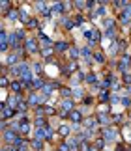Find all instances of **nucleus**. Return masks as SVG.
<instances>
[{
  "label": "nucleus",
  "instance_id": "f257e3e1",
  "mask_svg": "<svg viewBox=\"0 0 131 151\" xmlns=\"http://www.w3.org/2000/svg\"><path fill=\"white\" fill-rule=\"evenodd\" d=\"M101 138L105 142H114L120 138V131L116 125H109V127H101Z\"/></svg>",
  "mask_w": 131,
  "mask_h": 151
},
{
  "label": "nucleus",
  "instance_id": "f03ea898",
  "mask_svg": "<svg viewBox=\"0 0 131 151\" xmlns=\"http://www.w3.org/2000/svg\"><path fill=\"white\" fill-rule=\"evenodd\" d=\"M116 69L120 71L122 75H124V73H129V69H131V54H129V52L122 54V58H120L118 63H116Z\"/></svg>",
  "mask_w": 131,
  "mask_h": 151
},
{
  "label": "nucleus",
  "instance_id": "7ed1b4c3",
  "mask_svg": "<svg viewBox=\"0 0 131 151\" xmlns=\"http://www.w3.org/2000/svg\"><path fill=\"white\" fill-rule=\"evenodd\" d=\"M21 136L19 133H15L13 129H8V131H2V138H4V146H13L17 142V138Z\"/></svg>",
  "mask_w": 131,
  "mask_h": 151
},
{
  "label": "nucleus",
  "instance_id": "20e7f679",
  "mask_svg": "<svg viewBox=\"0 0 131 151\" xmlns=\"http://www.w3.org/2000/svg\"><path fill=\"white\" fill-rule=\"evenodd\" d=\"M38 49H41L39 47V39H36V37H28L25 41V50L28 54H38Z\"/></svg>",
  "mask_w": 131,
  "mask_h": 151
},
{
  "label": "nucleus",
  "instance_id": "39448f33",
  "mask_svg": "<svg viewBox=\"0 0 131 151\" xmlns=\"http://www.w3.org/2000/svg\"><path fill=\"white\" fill-rule=\"evenodd\" d=\"M107 4H109V2H99V6L96 7V11L92 13V19H94V21H96L97 17H103V19H105V17H109V15H107V11H109Z\"/></svg>",
  "mask_w": 131,
  "mask_h": 151
},
{
  "label": "nucleus",
  "instance_id": "423d86ee",
  "mask_svg": "<svg viewBox=\"0 0 131 151\" xmlns=\"http://www.w3.org/2000/svg\"><path fill=\"white\" fill-rule=\"evenodd\" d=\"M56 133L60 134L62 138H69L71 133H73V129H71V123H60V125H58V129H56Z\"/></svg>",
  "mask_w": 131,
  "mask_h": 151
},
{
  "label": "nucleus",
  "instance_id": "0eeeda50",
  "mask_svg": "<svg viewBox=\"0 0 131 151\" xmlns=\"http://www.w3.org/2000/svg\"><path fill=\"white\" fill-rule=\"evenodd\" d=\"M118 22H120L122 26H129L131 24V11L128 10V7H126L124 11L118 13Z\"/></svg>",
  "mask_w": 131,
  "mask_h": 151
},
{
  "label": "nucleus",
  "instance_id": "6e6552de",
  "mask_svg": "<svg viewBox=\"0 0 131 151\" xmlns=\"http://www.w3.org/2000/svg\"><path fill=\"white\" fill-rule=\"evenodd\" d=\"M21 101H23V95H15V93H11L10 97H8V101H6V105L10 106V108H13V110H17L19 108V105H21Z\"/></svg>",
  "mask_w": 131,
  "mask_h": 151
},
{
  "label": "nucleus",
  "instance_id": "1a4fd4ad",
  "mask_svg": "<svg viewBox=\"0 0 131 151\" xmlns=\"http://www.w3.org/2000/svg\"><path fill=\"white\" fill-rule=\"evenodd\" d=\"M60 108L66 112H73V110H77V106H75L73 99H60Z\"/></svg>",
  "mask_w": 131,
  "mask_h": 151
},
{
  "label": "nucleus",
  "instance_id": "9d476101",
  "mask_svg": "<svg viewBox=\"0 0 131 151\" xmlns=\"http://www.w3.org/2000/svg\"><path fill=\"white\" fill-rule=\"evenodd\" d=\"M96 125H99L96 116H88V118H84V121H82V127L88 129V131H94V129H96Z\"/></svg>",
  "mask_w": 131,
  "mask_h": 151
},
{
  "label": "nucleus",
  "instance_id": "9b49d317",
  "mask_svg": "<svg viewBox=\"0 0 131 151\" xmlns=\"http://www.w3.org/2000/svg\"><path fill=\"white\" fill-rule=\"evenodd\" d=\"M82 121H84V116H82V112L81 110H73V112H69V123H81L82 125Z\"/></svg>",
  "mask_w": 131,
  "mask_h": 151
},
{
  "label": "nucleus",
  "instance_id": "f8f14e48",
  "mask_svg": "<svg viewBox=\"0 0 131 151\" xmlns=\"http://www.w3.org/2000/svg\"><path fill=\"white\" fill-rule=\"evenodd\" d=\"M10 90H11V93H15V95H23V91H25V86H23L21 80H11Z\"/></svg>",
  "mask_w": 131,
  "mask_h": 151
},
{
  "label": "nucleus",
  "instance_id": "ddd939ff",
  "mask_svg": "<svg viewBox=\"0 0 131 151\" xmlns=\"http://www.w3.org/2000/svg\"><path fill=\"white\" fill-rule=\"evenodd\" d=\"M97 123L101 127H109L110 123H112V116H110V114H97Z\"/></svg>",
  "mask_w": 131,
  "mask_h": 151
},
{
  "label": "nucleus",
  "instance_id": "4468645a",
  "mask_svg": "<svg viewBox=\"0 0 131 151\" xmlns=\"http://www.w3.org/2000/svg\"><path fill=\"white\" fill-rule=\"evenodd\" d=\"M71 49V45L67 41H56L54 43V52H67Z\"/></svg>",
  "mask_w": 131,
  "mask_h": 151
},
{
  "label": "nucleus",
  "instance_id": "2eb2a0df",
  "mask_svg": "<svg viewBox=\"0 0 131 151\" xmlns=\"http://www.w3.org/2000/svg\"><path fill=\"white\" fill-rule=\"evenodd\" d=\"M110 97H112V91H110V90H99V91H97V99H99V103H107Z\"/></svg>",
  "mask_w": 131,
  "mask_h": 151
},
{
  "label": "nucleus",
  "instance_id": "dca6fc26",
  "mask_svg": "<svg viewBox=\"0 0 131 151\" xmlns=\"http://www.w3.org/2000/svg\"><path fill=\"white\" fill-rule=\"evenodd\" d=\"M30 146H32V151H45V140H36V138H32Z\"/></svg>",
  "mask_w": 131,
  "mask_h": 151
},
{
  "label": "nucleus",
  "instance_id": "f3484780",
  "mask_svg": "<svg viewBox=\"0 0 131 151\" xmlns=\"http://www.w3.org/2000/svg\"><path fill=\"white\" fill-rule=\"evenodd\" d=\"M51 11H53V13H64L66 11V4L64 2H53L51 4Z\"/></svg>",
  "mask_w": 131,
  "mask_h": 151
},
{
  "label": "nucleus",
  "instance_id": "a211bd4d",
  "mask_svg": "<svg viewBox=\"0 0 131 151\" xmlns=\"http://www.w3.org/2000/svg\"><path fill=\"white\" fill-rule=\"evenodd\" d=\"M6 19H8L10 22H15V21L19 19V10H17V7H11V10L6 13Z\"/></svg>",
  "mask_w": 131,
  "mask_h": 151
},
{
  "label": "nucleus",
  "instance_id": "6ab92c4d",
  "mask_svg": "<svg viewBox=\"0 0 131 151\" xmlns=\"http://www.w3.org/2000/svg\"><path fill=\"white\" fill-rule=\"evenodd\" d=\"M97 82H99V78H97V75H96V73H88V75H86L84 84H88V86H96Z\"/></svg>",
  "mask_w": 131,
  "mask_h": 151
},
{
  "label": "nucleus",
  "instance_id": "aec40b11",
  "mask_svg": "<svg viewBox=\"0 0 131 151\" xmlns=\"http://www.w3.org/2000/svg\"><path fill=\"white\" fill-rule=\"evenodd\" d=\"M67 56L71 58V60H77V58H81V49H79V47H71L69 50H67Z\"/></svg>",
  "mask_w": 131,
  "mask_h": 151
},
{
  "label": "nucleus",
  "instance_id": "412c9836",
  "mask_svg": "<svg viewBox=\"0 0 131 151\" xmlns=\"http://www.w3.org/2000/svg\"><path fill=\"white\" fill-rule=\"evenodd\" d=\"M101 26H103L105 30H109V28H114V19L110 17V15H109V17H105V19H101Z\"/></svg>",
  "mask_w": 131,
  "mask_h": 151
},
{
  "label": "nucleus",
  "instance_id": "4be33fe9",
  "mask_svg": "<svg viewBox=\"0 0 131 151\" xmlns=\"http://www.w3.org/2000/svg\"><path fill=\"white\" fill-rule=\"evenodd\" d=\"M114 45H116V50H118V52H124L126 47H128V41H126V39H122V37H118L116 41H114Z\"/></svg>",
  "mask_w": 131,
  "mask_h": 151
},
{
  "label": "nucleus",
  "instance_id": "5701e85b",
  "mask_svg": "<svg viewBox=\"0 0 131 151\" xmlns=\"http://www.w3.org/2000/svg\"><path fill=\"white\" fill-rule=\"evenodd\" d=\"M34 127H36V129L49 127V121H47V118H36V120H34Z\"/></svg>",
  "mask_w": 131,
  "mask_h": 151
},
{
  "label": "nucleus",
  "instance_id": "b1692460",
  "mask_svg": "<svg viewBox=\"0 0 131 151\" xmlns=\"http://www.w3.org/2000/svg\"><path fill=\"white\" fill-rule=\"evenodd\" d=\"M13 35L19 39V41H23V43H25L26 39H28V37H26V32H25V28H17V30L13 32Z\"/></svg>",
  "mask_w": 131,
  "mask_h": 151
},
{
  "label": "nucleus",
  "instance_id": "393cba45",
  "mask_svg": "<svg viewBox=\"0 0 131 151\" xmlns=\"http://www.w3.org/2000/svg\"><path fill=\"white\" fill-rule=\"evenodd\" d=\"M73 99H84V88L82 86H75L73 88Z\"/></svg>",
  "mask_w": 131,
  "mask_h": 151
},
{
  "label": "nucleus",
  "instance_id": "a878e982",
  "mask_svg": "<svg viewBox=\"0 0 131 151\" xmlns=\"http://www.w3.org/2000/svg\"><path fill=\"white\" fill-rule=\"evenodd\" d=\"M32 71H34L36 77H41V73H43V65H41V62H32Z\"/></svg>",
  "mask_w": 131,
  "mask_h": 151
},
{
  "label": "nucleus",
  "instance_id": "bb28decb",
  "mask_svg": "<svg viewBox=\"0 0 131 151\" xmlns=\"http://www.w3.org/2000/svg\"><path fill=\"white\" fill-rule=\"evenodd\" d=\"M96 110H97V114H109L110 112V105H107V103H99Z\"/></svg>",
  "mask_w": 131,
  "mask_h": 151
},
{
  "label": "nucleus",
  "instance_id": "cd10ccee",
  "mask_svg": "<svg viewBox=\"0 0 131 151\" xmlns=\"http://www.w3.org/2000/svg\"><path fill=\"white\" fill-rule=\"evenodd\" d=\"M94 62L96 63H105V52H101V50H97V52H94Z\"/></svg>",
  "mask_w": 131,
  "mask_h": 151
},
{
  "label": "nucleus",
  "instance_id": "c85d7f7f",
  "mask_svg": "<svg viewBox=\"0 0 131 151\" xmlns=\"http://www.w3.org/2000/svg\"><path fill=\"white\" fill-rule=\"evenodd\" d=\"M34 138H36V140H45V127L36 129V131H34Z\"/></svg>",
  "mask_w": 131,
  "mask_h": 151
},
{
  "label": "nucleus",
  "instance_id": "c756f323",
  "mask_svg": "<svg viewBox=\"0 0 131 151\" xmlns=\"http://www.w3.org/2000/svg\"><path fill=\"white\" fill-rule=\"evenodd\" d=\"M0 10H2V13L6 15L8 11L11 10V2H10V0H2V2H0Z\"/></svg>",
  "mask_w": 131,
  "mask_h": 151
},
{
  "label": "nucleus",
  "instance_id": "7c9ffc66",
  "mask_svg": "<svg viewBox=\"0 0 131 151\" xmlns=\"http://www.w3.org/2000/svg\"><path fill=\"white\" fill-rule=\"evenodd\" d=\"M81 56H84L86 60L90 62V58H92V49H90L88 45H86V47H82V49H81Z\"/></svg>",
  "mask_w": 131,
  "mask_h": 151
},
{
  "label": "nucleus",
  "instance_id": "2f4dec72",
  "mask_svg": "<svg viewBox=\"0 0 131 151\" xmlns=\"http://www.w3.org/2000/svg\"><path fill=\"white\" fill-rule=\"evenodd\" d=\"M0 84H2V90H6L8 86H11V80L8 75H2V78H0Z\"/></svg>",
  "mask_w": 131,
  "mask_h": 151
},
{
  "label": "nucleus",
  "instance_id": "473e14b6",
  "mask_svg": "<svg viewBox=\"0 0 131 151\" xmlns=\"http://www.w3.org/2000/svg\"><path fill=\"white\" fill-rule=\"evenodd\" d=\"M94 146H96V149L97 151H101V149H105V146H107V142L103 140V138H97L96 142H94Z\"/></svg>",
  "mask_w": 131,
  "mask_h": 151
},
{
  "label": "nucleus",
  "instance_id": "72a5a7b5",
  "mask_svg": "<svg viewBox=\"0 0 131 151\" xmlns=\"http://www.w3.org/2000/svg\"><path fill=\"white\" fill-rule=\"evenodd\" d=\"M73 7H75V10H79V11L86 10V2H84V0H77V2H73Z\"/></svg>",
  "mask_w": 131,
  "mask_h": 151
},
{
  "label": "nucleus",
  "instance_id": "f704fd0d",
  "mask_svg": "<svg viewBox=\"0 0 131 151\" xmlns=\"http://www.w3.org/2000/svg\"><path fill=\"white\" fill-rule=\"evenodd\" d=\"M38 26H39V21L32 17V19L28 21V24H26V28H38Z\"/></svg>",
  "mask_w": 131,
  "mask_h": 151
},
{
  "label": "nucleus",
  "instance_id": "c9c22d12",
  "mask_svg": "<svg viewBox=\"0 0 131 151\" xmlns=\"http://www.w3.org/2000/svg\"><path fill=\"white\" fill-rule=\"evenodd\" d=\"M110 103H112V105H116V103L120 105V103H122V97H120V95H116V93H112V97H110Z\"/></svg>",
  "mask_w": 131,
  "mask_h": 151
},
{
  "label": "nucleus",
  "instance_id": "e433bc0d",
  "mask_svg": "<svg viewBox=\"0 0 131 151\" xmlns=\"http://www.w3.org/2000/svg\"><path fill=\"white\" fill-rule=\"evenodd\" d=\"M120 105H124L126 108H129V106H131V99H129V97H122V103H120Z\"/></svg>",
  "mask_w": 131,
  "mask_h": 151
},
{
  "label": "nucleus",
  "instance_id": "4c0bfd02",
  "mask_svg": "<svg viewBox=\"0 0 131 151\" xmlns=\"http://www.w3.org/2000/svg\"><path fill=\"white\" fill-rule=\"evenodd\" d=\"M124 84L131 86V73H124Z\"/></svg>",
  "mask_w": 131,
  "mask_h": 151
},
{
  "label": "nucleus",
  "instance_id": "58836bf2",
  "mask_svg": "<svg viewBox=\"0 0 131 151\" xmlns=\"http://www.w3.org/2000/svg\"><path fill=\"white\" fill-rule=\"evenodd\" d=\"M84 22V15H77L75 17V24H82Z\"/></svg>",
  "mask_w": 131,
  "mask_h": 151
},
{
  "label": "nucleus",
  "instance_id": "ea45409f",
  "mask_svg": "<svg viewBox=\"0 0 131 151\" xmlns=\"http://www.w3.org/2000/svg\"><path fill=\"white\" fill-rule=\"evenodd\" d=\"M82 103H84V105H92V103H94V97H92V95H88V97L82 99Z\"/></svg>",
  "mask_w": 131,
  "mask_h": 151
},
{
  "label": "nucleus",
  "instance_id": "a19ab883",
  "mask_svg": "<svg viewBox=\"0 0 131 151\" xmlns=\"http://www.w3.org/2000/svg\"><path fill=\"white\" fill-rule=\"evenodd\" d=\"M114 151H124V146H116V149Z\"/></svg>",
  "mask_w": 131,
  "mask_h": 151
},
{
  "label": "nucleus",
  "instance_id": "79ce46f5",
  "mask_svg": "<svg viewBox=\"0 0 131 151\" xmlns=\"http://www.w3.org/2000/svg\"><path fill=\"white\" fill-rule=\"evenodd\" d=\"M129 32H131V24H129Z\"/></svg>",
  "mask_w": 131,
  "mask_h": 151
},
{
  "label": "nucleus",
  "instance_id": "37998d69",
  "mask_svg": "<svg viewBox=\"0 0 131 151\" xmlns=\"http://www.w3.org/2000/svg\"><path fill=\"white\" fill-rule=\"evenodd\" d=\"M129 118H131V112H129Z\"/></svg>",
  "mask_w": 131,
  "mask_h": 151
}]
</instances>
